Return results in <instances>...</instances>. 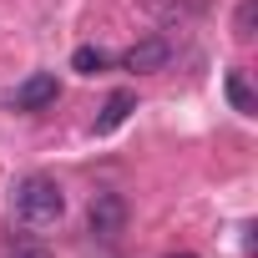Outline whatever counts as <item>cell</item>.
I'll list each match as a JSON object with an SVG mask.
<instances>
[{
    "instance_id": "cell-2",
    "label": "cell",
    "mask_w": 258,
    "mask_h": 258,
    "mask_svg": "<svg viewBox=\"0 0 258 258\" xmlns=\"http://www.w3.org/2000/svg\"><path fill=\"white\" fill-rule=\"evenodd\" d=\"M126 218H132V208H126L121 192H96V198L86 203V233H91L96 243H116V238L126 233Z\"/></svg>"
},
{
    "instance_id": "cell-5",
    "label": "cell",
    "mask_w": 258,
    "mask_h": 258,
    "mask_svg": "<svg viewBox=\"0 0 258 258\" xmlns=\"http://www.w3.org/2000/svg\"><path fill=\"white\" fill-rule=\"evenodd\" d=\"M132 111H137V91H111V96L101 101V116L91 121V132H96V137H111Z\"/></svg>"
},
{
    "instance_id": "cell-1",
    "label": "cell",
    "mask_w": 258,
    "mask_h": 258,
    "mask_svg": "<svg viewBox=\"0 0 258 258\" xmlns=\"http://www.w3.org/2000/svg\"><path fill=\"white\" fill-rule=\"evenodd\" d=\"M11 208H16V218H21L26 228H51V223L66 218V192H61L56 177L26 172V177H16V187H11Z\"/></svg>"
},
{
    "instance_id": "cell-8",
    "label": "cell",
    "mask_w": 258,
    "mask_h": 258,
    "mask_svg": "<svg viewBox=\"0 0 258 258\" xmlns=\"http://www.w3.org/2000/svg\"><path fill=\"white\" fill-rule=\"evenodd\" d=\"M253 26H258V0H238V11H233V36H238V41H253Z\"/></svg>"
},
{
    "instance_id": "cell-10",
    "label": "cell",
    "mask_w": 258,
    "mask_h": 258,
    "mask_svg": "<svg viewBox=\"0 0 258 258\" xmlns=\"http://www.w3.org/2000/svg\"><path fill=\"white\" fill-rule=\"evenodd\" d=\"M167 258H192V253H167Z\"/></svg>"
},
{
    "instance_id": "cell-7",
    "label": "cell",
    "mask_w": 258,
    "mask_h": 258,
    "mask_svg": "<svg viewBox=\"0 0 258 258\" xmlns=\"http://www.w3.org/2000/svg\"><path fill=\"white\" fill-rule=\"evenodd\" d=\"M106 66H111V56H106L101 46H76V51H71V71H76V76H101Z\"/></svg>"
},
{
    "instance_id": "cell-4",
    "label": "cell",
    "mask_w": 258,
    "mask_h": 258,
    "mask_svg": "<svg viewBox=\"0 0 258 258\" xmlns=\"http://www.w3.org/2000/svg\"><path fill=\"white\" fill-rule=\"evenodd\" d=\"M56 96H61L56 71H31V76L11 91V106H16V111H46V106H56Z\"/></svg>"
},
{
    "instance_id": "cell-3",
    "label": "cell",
    "mask_w": 258,
    "mask_h": 258,
    "mask_svg": "<svg viewBox=\"0 0 258 258\" xmlns=\"http://www.w3.org/2000/svg\"><path fill=\"white\" fill-rule=\"evenodd\" d=\"M167 61H172V41H167V36H142L137 46L121 51V71H132V76L167 71Z\"/></svg>"
},
{
    "instance_id": "cell-9",
    "label": "cell",
    "mask_w": 258,
    "mask_h": 258,
    "mask_svg": "<svg viewBox=\"0 0 258 258\" xmlns=\"http://www.w3.org/2000/svg\"><path fill=\"white\" fill-rule=\"evenodd\" d=\"M6 258H51V248H41V243H16Z\"/></svg>"
},
{
    "instance_id": "cell-6",
    "label": "cell",
    "mask_w": 258,
    "mask_h": 258,
    "mask_svg": "<svg viewBox=\"0 0 258 258\" xmlns=\"http://www.w3.org/2000/svg\"><path fill=\"white\" fill-rule=\"evenodd\" d=\"M223 91H228L233 111H243V116H253V111H258V96H253V86H248V76H243V71H228V76H223Z\"/></svg>"
}]
</instances>
